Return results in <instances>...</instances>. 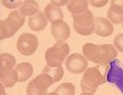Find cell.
Listing matches in <instances>:
<instances>
[{"mask_svg": "<svg viewBox=\"0 0 123 95\" xmlns=\"http://www.w3.org/2000/svg\"><path fill=\"white\" fill-rule=\"evenodd\" d=\"M83 54L87 61L98 65H107L117 57V49L112 44L96 45L92 43H86L83 45Z\"/></svg>", "mask_w": 123, "mask_h": 95, "instance_id": "1", "label": "cell"}, {"mask_svg": "<svg viewBox=\"0 0 123 95\" xmlns=\"http://www.w3.org/2000/svg\"><path fill=\"white\" fill-rule=\"evenodd\" d=\"M106 83V77L100 72L98 67H89L81 78L80 87L83 93H92L95 94L97 88Z\"/></svg>", "mask_w": 123, "mask_h": 95, "instance_id": "2", "label": "cell"}, {"mask_svg": "<svg viewBox=\"0 0 123 95\" xmlns=\"http://www.w3.org/2000/svg\"><path fill=\"white\" fill-rule=\"evenodd\" d=\"M69 50L70 48L65 41H57L55 45L47 49L46 51L44 57H46L47 65L52 67L62 66L64 60H67V57L69 56Z\"/></svg>", "mask_w": 123, "mask_h": 95, "instance_id": "3", "label": "cell"}, {"mask_svg": "<svg viewBox=\"0 0 123 95\" xmlns=\"http://www.w3.org/2000/svg\"><path fill=\"white\" fill-rule=\"evenodd\" d=\"M74 29L80 35H91L95 33V18L90 10L81 15L73 16Z\"/></svg>", "mask_w": 123, "mask_h": 95, "instance_id": "4", "label": "cell"}, {"mask_svg": "<svg viewBox=\"0 0 123 95\" xmlns=\"http://www.w3.org/2000/svg\"><path fill=\"white\" fill-rule=\"evenodd\" d=\"M16 48L21 55L31 56L38 48V38L32 33H24L17 38Z\"/></svg>", "mask_w": 123, "mask_h": 95, "instance_id": "5", "label": "cell"}, {"mask_svg": "<svg viewBox=\"0 0 123 95\" xmlns=\"http://www.w3.org/2000/svg\"><path fill=\"white\" fill-rule=\"evenodd\" d=\"M65 67L70 73L74 75H80L84 73L89 67H87V60L84 55L80 54H71L67 57L65 60Z\"/></svg>", "mask_w": 123, "mask_h": 95, "instance_id": "6", "label": "cell"}, {"mask_svg": "<svg viewBox=\"0 0 123 95\" xmlns=\"http://www.w3.org/2000/svg\"><path fill=\"white\" fill-rule=\"evenodd\" d=\"M15 68H16V59L9 52H3L0 55V80H1V83L5 82L12 75Z\"/></svg>", "mask_w": 123, "mask_h": 95, "instance_id": "7", "label": "cell"}, {"mask_svg": "<svg viewBox=\"0 0 123 95\" xmlns=\"http://www.w3.org/2000/svg\"><path fill=\"white\" fill-rule=\"evenodd\" d=\"M21 27L22 25L17 20H15L11 16H7V18L3 20L0 22V39L4 40L7 38H11Z\"/></svg>", "mask_w": 123, "mask_h": 95, "instance_id": "8", "label": "cell"}, {"mask_svg": "<svg viewBox=\"0 0 123 95\" xmlns=\"http://www.w3.org/2000/svg\"><path fill=\"white\" fill-rule=\"evenodd\" d=\"M50 34L57 41H65L70 37V28L63 20H58L50 23Z\"/></svg>", "mask_w": 123, "mask_h": 95, "instance_id": "9", "label": "cell"}, {"mask_svg": "<svg viewBox=\"0 0 123 95\" xmlns=\"http://www.w3.org/2000/svg\"><path fill=\"white\" fill-rule=\"evenodd\" d=\"M113 25L107 18L96 17L95 18V33L100 37H110L113 33Z\"/></svg>", "mask_w": 123, "mask_h": 95, "instance_id": "10", "label": "cell"}, {"mask_svg": "<svg viewBox=\"0 0 123 95\" xmlns=\"http://www.w3.org/2000/svg\"><path fill=\"white\" fill-rule=\"evenodd\" d=\"M47 23H48V21H47V18L44 16V12H41V11L38 14H36L35 16L28 18V26H30L31 29L35 30V32L43 30L47 27Z\"/></svg>", "mask_w": 123, "mask_h": 95, "instance_id": "11", "label": "cell"}, {"mask_svg": "<svg viewBox=\"0 0 123 95\" xmlns=\"http://www.w3.org/2000/svg\"><path fill=\"white\" fill-rule=\"evenodd\" d=\"M87 6H89V1L86 0H71L69 1L67 9L69 10V12L75 16V15H81L87 11Z\"/></svg>", "mask_w": 123, "mask_h": 95, "instance_id": "12", "label": "cell"}, {"mask_svg": "<svg viewBox=\"0 0 123 95\" xmlns=\"http://www.w3.org/2000/svg\"><path fill=\"white\" fill-rule=\"evenodd\" d=\"M44 16L47 18L48 22H54V21H58V20H63L64 15H63V11L62 9L53 5V4H48L44 9Z\"/></svg>", "mask_w": 123, "mask_h": 95, "instance_id": "13", "label": "cell"}, {"mask_svg": "<svg viewBox=\"0 0 123 95\" xmlns=\"http://www.w3.org/2000/svg\"><path fill=\"white\" fill-rule=\"evenodd\" d=\"M18 10L25 17L26 16L32 17V16H35L36 14L39 12L38 3L35 1V0H25V1L22 3V5H21V7H20Z\"/></svg>", "mask_w": 123, "mask_h": 95, "instance_id": "14", "label": "cell"}, {"mask_svg": "<svg viewBox=\"0 0 123 95\" xmlns=\"http://www.w3.org/2000/svg\"><path fill=\"white\" fill-rule=\"evenodd\" d=\"M16 70L18 72V77H20V82H25L27 79H30L33 75V67L30 62H21L16 66Z\"/></svg>", "mask_w": 123, "mask_h": 95, "instance_id": "15", "label": "cell"}, {"mask_svg": "<svg viewBox=\"0 0 123 95\" xmlns=\"http://www.w3.org/2000/svg\"><path fill=\"white\" fill-rule=\"evenodd\" d=\"M107 20L112 25H119L123 22V10L116 5H112L107 11Z\"/></svg>", "mask_w": 123, "mask_h": 95, "instance_id": "16", "label": "cell"}, {"mask_svg": "<svg viewBox=\"0 0 123 95\" xmlns=\"http://www.w3.org/2000/svg\"><path fill=\"white\" fill-rule=\"evenodd\" d=\"M42 72H43V73H47V75H49L50 78L53 79L54 83L59 82L62 78H63V76H64V70H63V67H62V66L52 67V66L46 65V66L43 67V71H42Z\"/></svg>", "mask_w": 123, "mask_h": 95, "instance_id": "17", "label": "cell"}, {"mask_svg": "<svg viewBox=\"0 0 123 95\" xmlns=\"http://www.w3.org/2000/svg\"><path fill=\"white\" fill-rule=\"evenodd\" d=\"M58 95H74L75 94V85L73 83H63L54 90Z\"/></svg>", "mask_w": 123, "mask_h": 95, "instance_id": "18", "label": "cell"}, {"mask_svg": "<svg viewBox=\"0 0 123 95\" xmlns=\"http://www.w3.org/2000/svg\"><path fill=\"white\" fill-rule=\"evenodd\" d=\"M26 94L27 95H47L48 93L38 88L33 83V80H30V83L27 84V88H26Z\"/></svg>", "mask_w": 123, "mask_h": 95, "instance_id": "19", "label": "cell"}, {"mask_svg": "<svg viewBox=\"0 0 123 95\" xmlns=\"http://www.w3.org/2000/svg\"><path fill=\"white\" fill-rule=\"evenodd\" d=\"M17 82H20V77H18V72H17V70L15 68V71L12 72V75L10 76L5 82H3V84H4L6 88H12V87H15V84H16Z\"/></svg>", "mask_w": 123, "mask_h": 95, "instance_id": "20", "label": "cell"}, {"mask_svg": "<svg viewBox=\"0 0 123 95\" xmlns=\"http://www.w3.org/2000/svg\"><path fill=\"white\" fill-rule=\"evenodd\" d=\"M24 1H21V0H16V1H10V0H3L1 1V5L6 9H20Z\"/></svg>", "mask_w": 123, "mask_h": 95, "instance_id": "21", "label": "cell"}, {"mask_svg": "<svg viewBox=\"0 0 123 95\" xmlns=\"http://www.w3.org/2000/svg\"><path fill=\"white\" fill-rule=\"evenodd\" d=\"M113 46H115L118 51L123 52V33L116 35V38H115V40H113Z\"/></svg>", "mask_w": 123, "mask_h": 95, "instance_id": "22", "label": "cell"}, {"mask_svg": "<svg viewBox=\"0 0 123 95\" xmlns=\"http://www.w3.org/2000/svg\"><path fill=\"white\" fill-rule=\"evenodd\" d=\"M9 16H11V17H14L15 20H17L22 26L25 25V20H26V17H25L21 12H20V10H14V11H11V12L9 14Z\"/></svg>", "mask_w": 123, "mask_h": 95, "instance_id": "23", "label": "cell"}, {"mask_svg": "<svg viewBox=\"0 0 123 95\" xmlns=\"http://www.w3.org/2000/svg\"><path fill=\"white\" fill-rule=\"evenodd\" d=\"M107 3H108L107 0H90L89 1V4L92 5L94 7H104Z\"/></svg>", "mask_w": 123, "mask_h": 95, "instance_id": "24", "label": "cell"}, {"mask_svg": "<svg viewBox=\"0 0 123 95\" xmlns=\"http://www.w3.org/2000/svg\"><path fill=\"white\" fill-rule=\"evenodd\" d=\"M50 4H53V5L60 7V6H65V5L68 6L69 1H68V0H62V1H58V0H52V1H50Z\"/></svg>", "mask_w": 123, "mask_h": 95, "instance_id": "25", "label": "cell"}, {"mask_svg": "<svg viewBox=\"0 0 123 95\" xmlns=\"http://www.w3.org/2000/svg\"><path fill=\"white\" fill-rule=\"evenodd\" d=\"M111 4H112V5H116V6H118L119 9L123 10V0H112Z\"/></svg>", "mask_w": 123, "mask_h": 95, "instance_id": "26", "label": "cell"}, {"mask_svg": "<svg viewBox=\"0 0 123 95\" xmlns=\"http://www.w3.org/2000/svg\"><path fill=\"white\" fill-rule=\"evenodd\" d=\"M5 85H4V84L1 83V84H0V95H7L6 93H5Z\"/></svg>", "mask_w": 123, "mask_h": 95, "instance_id": "27", "label": "cell"}, {"mask_svg": "<svg viewBox=\"0 0 123 95\" xmlns=\"http://www.w3.org/2000/svg\"><path fill=\"white\" fill-rule=\"evenodd\" d=\"M80 95H95V94H92V93H81Z\"/></svg>", "mask_w": 123, "mask_h": 95, "instance_id": "28", "label": "cell"}, {"mask_svg": "<svg viewBox=\"0 0 123 95\" xmlns=\"http://www.w3.org/2000/svg\"><path fill=\"white\" fill-rule=\"evenodd\" d=\"M47 95H58V94H57L55 91H52V93H48Z\"/></svg>", "mask_w": 123, "mask_h": 95, "instance_id": "29", "label": "cell"}, {"mask_svg": "<svg viewBox=\"0 0 123 95\" xmlns=\"http://www.w3.org/2000/svg\"><path fill=\"white\" fill-rule=\"evenodd\" d=\"M122 27H123V22H122Z\"/></svg>", "mask_w": 123, "mask_h": 95, "instance_id": "30", "label": "cell"}]
</instances>
